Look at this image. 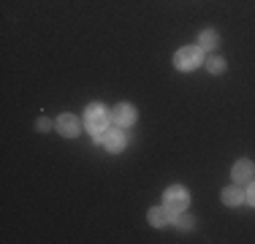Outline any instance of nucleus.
<instances>
[{"mask_svg": "<svg viewBox=\"0 0 255 244\" xmlns=\"http://www.w3.org/2000/svg\"><path fill=\"white\" fill-rule=\"evenodd\" d=\"M109 122H112V112H106L103 103H90L87 112H84V127L93 136H101V133L109 130Z\"/></svg>", "mask_w": 255, "mask_h": 244, "instance_id": "1", "label": "nucleus"}, {"mask_svg": "<svg viewBox=\"0 0 255 244\" xmlns=\"http://www.w3.org/2000/svg\"><path fill=\"white\" fill-rule=\"evenodd\" d=\"M163 206H166L171 215H179L190 206V193L185 190L182 185H171L166 193H163Z\"/></svg>", "mask_w": 255, "mask_h": 244, "instance_id": "2", "label": "nucleus"}, {"mask_svg": "<svg viewBox=\"0 0 255 244\" xmlns=\"http://www.w3.org/2000/svg\"><path fill=\"white\" fill-rule=\"evenodd\" d=\"M204 63V49L201 46H182L177 54H174V65L179 71H196L198 65Z\"/></svg>", "mask_w": 255, "mask_h": 244, "instance_id": "3", "label": "nucleus"}, {"mask_svg": "<svg viewBox=\"0 0 255 244\" xmlns=\"http://www.w3.org/2000/svg\"><path fill=\"white\" fill-rule=\"evenodd\" d=\"M54 127H57L60 136H65V138H76L79 133H82V122H79L76 114H60L57 122H54Z\"/></svg>", "mask_w": 255, "mask_h": 244, "instance_id": "4", "label": "nucleus"}, {"mask_svg": "<svg viewBox=\"0 0 255 244\" xmlns=\"http://www.w3.org/2000/svg\"><path fill=\"white\" fill-rule=\"evenodd\" d=\"M112 122L117 127H130L133 122H136V109L130 106V103H120V106H114L112 109Z\"/></svg>", "mask_w": 255, "mask_h": 244, "instance_id": "5", "label": "nucleus"}, {"mask_svg": "<svg viewBox=\"0 0 255 244\" xmlns=\"http://www.w3.org/2000/svg\"><path fill=\"white\" fill-rule=\"evenodd\" d=\"M231 176H234L236 185H247V182L255 179V166L253 160H247V157H242V160L234 163V171H231Z\"/></svg>", "mask_w": 255, "mask_h": 244, "instance_id": "6", "label": "nucleus"}, {"mask_svg": "<svg viewBox=\"0 0 255 244\" xmlns=\"http://www.w3.org/2000/svg\"><path fill=\"white\" fill-rule=\"evenodd\" d=\"M103 146H106L109 152H123L128 146L125 127H117V130H106V133H103Z\"/></svg>", "mask_w": 255, "mask_h": 244, "instance_id": "7", "label": "nucleus"}, {"mask_svg": "<svg viewBox=\"0 0 255 244\" xmlns=\"http://www.w3.org/2000/svg\"><path fill=\"white\" fill-rule=\"evenodd\" d=\"M223 204L226 206H239L242 201H245V190H242V187H236V185H231V187H226V190H223Z\"/></svg>", "mask_w": 255, "mask_h": 244, "instance_id": "8", "label": "nucleus"}, {"mask_svg": "<svg viewBox=\"0 0 255 244\" xmlns=\"http://www.w3.org/2000/svg\"><path fill=\"white\" fill-rule=\"evenodd\" d=\"M168 215H171V212H168L166 206H152V209H149V215H147V217H149V225H155V228H163V225L171 220Z\"/></svg>", "mask_w": 255, "mask_h": 244, "instance_id": "9", "label": "nucleus"}, {"mask_svg": "<svg viewBox=\"0 0 255 244\" xmlns=\"http://www.w3.org/2000/svg\"><path fill=\"white\" fill-rule=\"evenodd\" d=\"M198 46H201L204 52H212L215 46H220V35H217V30H204V33L198 35Z\"/></svg>", "mask_w": 255, "mask_h": 244, "instance_id": "10", "label": "nucleus"}, {"mask_svg": "<svg viewBox=\"0 0 255 244\" xmlns=\"http://www.w3.org/2000/svg\"><path fill=\"white\" fill-rule=\"evenodd\" d=\"M206 68H209V73H223V71H226V60H223V57H209Z\"/></svg>", "mask_w": 255, "mask_h": 244, "instance_id": "11", "label": "nucleus"}, {"mask_svg": "<svg viewBox=\"0 0 255 244\" xmlns=\"http://www.w3.org/2000/svg\"><path fill=\"white\" fill-rule=\"evenodd\" d=\"M174 223H177V228H182V231L193 228V217H190V215H185V212H179V215L174 217Z\"/></svg>", "mask_w": 255, "mask_h": 244, "instance_id": "12", "label": "nucleus"}, {"mask_svg": "<svg viewBox=\"0 0 255 244\" xmlns=\"http://www.w3.org/2000/svg\"><path fill=\"white\" fill-rule=\"evenodd\" d=\"M245 201H247L250 206H255V179L250 182V187H247V193H245Z\"/></svg>", "mask_w": 255, "mask_h": 244, "instance_id": "13", "label": "nucleus"}, {"mask_svg": "<svg viewBox=\"0 0 255 244\" xmlns=\"http://www.w3.org/2000/svg\"><path fill=\"white\" fill-rule=\"evenodd\" d=\"M35 127H38V130H49V127H52V120H46V117H41L38 122H35Z\"/></svg>", "mask_w": 255, "mask_h": 244, "instance_id": "14", "label": "nucleus"}]
</instances>
